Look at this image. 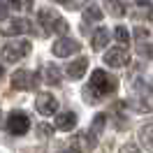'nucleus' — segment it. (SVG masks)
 <instances>
[{
	"mask_svg": "<svg viewBox=\"0 0 153 153\" xmlns=\"http://www.w3.org/2000/svg\"><path fill=\"white\" fill-rule=\"evenodd\" d=\"M44 81L47 84H60V70L56 65H47L44 67Z\"/></svg>",
	"mask_w": 153,
	"mask_h": 153,
	"instance_id": "a211bd4d",
	"label": "nucleus"
},
{
	"mask_svg": "<svg viewBox=\"0 0 153 153\" xmlns=\"http://www.w3.org/2000/svg\"><path fill=\"white\" fill-rule=\"evenodd\" d=\"M116 86H118V84H116L114 76H109L105 70H95V72L91 74V84H88L86 91H84V93H86V102H93V105H95L100 100H105L107 95H111L116 91Z\"/></svg>",
	"mask_w": 153,
	"mask_h": 153,
	"instance_id": "f257e3e1",
	"label": "nucleus"
},
{
	"mask_svg": "<svg viewBox=\"0 0 153 153\" xmlns=\"http://www.w3.org/2000/svg\"><path fill=\"white\" fill-rule=\"evenodd\" d=\"M37 21H39V26L44 28L47 35H58V33H65L67 30L65 19H63L58 12L49 10V7H42V10L37 12Z\"/></svg>",
	"mask_w": 153,
	"mask_h": 153,
	"instance_id": "f03ea898",
	"label": "nucleus"
},
{
	"mask_svg": "<svg viewBox=\"0 0 153 153\" xmlns=\"http://www.w3.org/2000/svg\"><path fill=\"white\" fill-rule=\"evenodd\" d=\"M109 42V30L107 28H97L93 33V49L100 51V49H105V44Z\"/></svg>",
	"mask_w": 153,
	"mask_h": 153,
	"instance_id": "dca6fc26",
	"label": "nucleus"
},
{
	"mask_svg": "<svg viewBox=\"0 0 153 153\" xmlns=\"http://www.w3.org/2000/svg\"><path fill=\"white\" fill-rule=\"evenodd\" d=\"M100 19H102V12H100L97 5H88V7H84V21L95 23V21H100Z\"/></svg>",
	"mask_w": 153,
	"mask_h": 153,
	"instance_id": "6ab92c4d",
	"label": "nucleus"
},
{
	"mask_svg": "<svg viewBox=\"0 0 153 153\" xmlns=\"http://www.w3.org/2000/svg\"><path fill=\"white\" fill-rule=\"evenodd\" d=\"M33 26H30L28 19H14L12 21V26L5 28V33H10V35H21V33H30Z\"/></svg>",
	"mask_w": 153,
	"mask_h": 153,
	"instance_id": "ddd939ff",
	"label": "nucleus"
},
{
	"mask_svg": "<svg viewBox=\"0 0 153 153\" xmlns=\"http://www.w3.org/2000/svg\"><path fill=\"white\" fill-rule=\"evenodd\" d=\"M7 130H10L12 134H16V137L26 134L30 130V118L23 114V111H12L10 118H7Z\"/></svg>",
	"mask_w": 153,
	"mask_h": 153,
	"instance_id": "39448f33",
	"label": "nucleus"
},
{
	"mask_svg": "<svg viewBox=\"0 0 153 153\" xmlns=\"http://www.w3.org/2000/svg\"><path fill=\"white\" fill-rule=\"evenodd\" d=\"M134 35H137L139 39H146V37H149V30H144V28H137V30H134Z\"/></svg>",
	"mask_w": 153,
	"mask_h": 153,
	"instance_id": "393cba45",
	"label": "nucleus"
},
{
	"mask_svg": "<svg viewBox=\"0 0 153 153\" xmlns=\"http://www.w3.org/2000/svg\"><path fill=\"white\" fill-rule=\"evenodd\" d=\"M105 123H107V114H97V116H95V121H93V125H91V130H88V139H91V144L95 142V137L102 132Z\"/></svg>",
	"mask_w": 153,
	"mask_h": 153,
	"instance_id": "2eb2a0df",
	"label": "nucleus"
},
{
	"mask_svg": "<svg viewBox=\"0 0 153 153\" xmlns=\"http://www.w3.org/2000/svg\"><path fill=\"white\" fill-rule=\"evenodd\" d=\"M35 107H37V111L42 116H53L58 111V100L51 93H39L35 97Z\"/></svg>",
	"mask_w": 153,
	"mask_h": 153,
	"instance_id": "0eeeda50",
	"label": "nucleus"
},
{
	"mask_svg": "<svg viewBox=\"0 0 153 153\" xmlns=\"http://www.w3.org/2000/svg\"><path fill=\"white\" fill-rule=\"evenodd\" d=\"M12 86L16 91H33L37 86V76L33 72H28V70H16L12 74Z\"/></svg>",
	"mask_w": 153,
	"mask_h": 153,
	"instance_id": "423d86ee",
	"label": "nucleus"
},
{
	"mask_svg": "<svg viewBox=\"0 0 153 153\" xmlns=\"http://www.w3.org/2000/svg\"><path fill=\"white\" fill-rule=\"evenodd\" d=\"M0 76H2V65H0Z\"/></svg>",
	"mask_w": 153,
	"mask_h": 153,
	"instance_id": "bb28decb",
	"label": "nucleus"
},
{
	"mask_svg": "<svg viewBox=\"0 0 153 153\" xmlns=\"http://www.w3.org/2000/svg\"><path fill=\"white\" fill-rule=\"evenodd\" d=\"M130 14L134 19H151L153 16V5L149 0H132V7H130Z\"/></svg>",
	"mask_w": 153,
	"mask_h": 153,
	"instance_id": "9d476101",
	"label": "nucleus"
},
{
	"mask_svg": "<svg viewBox=\"0 0 153 153\" xmlns=\"http://www.w3.org/2000/svg\"><path fill=\"white\" fill-rule=\"evenodd\" d=\"M86 67H88V58L86 56H79L76 60H72L70 65H67V76L70 79H81V76L86 74Z\"/></svg>",
	"mask_w": 153,
	"mask_h": 153,
	"instance_id": "9b49d317",
	"label": "nucleus"
},
{
	"mask_svg": "<svg viewBox=\"0 0 153 153\" xmlns=\"http://www.w3.org/2000/svg\"><path fill=\"white\" fill-rule=\"evenodd\" d=\"M81 49V44L76 42V39H70V37H60L53 42V56H60V58H67L72 56V53H76Z\"/></svg>",
	"mask_w": 153,
	"mask_h": 153,
	"instance_id": "6e6552de",
	"label": "nucleus"
},
{
	"mask_svg": "<svg viewBox=\"0 0 153 153\" xmlns=\"http://www.w3.org/2000/svg\"><path fill=\"white\" fill-rule=\"evenodd\" d=\"M121 153H139V149H137L134 144H123V146H121Z\"/></svg>",
	"mask_w": 153,
	"mask_h": 153,
	"instance_id": "b1692460",
	"label": "nucleus"
},
{
	"mask_svg": "<svg viewBox=\"0 0 153 153\" xmlns=\"http://www.w3.org/2000/svg\"><path fill=\"white\" fill-rule=\"evenodd\" d=\"M139 139H142V144L146 146V151L153 153V123L144 125L142 130H139Z\"/></svg>",
	"mask_w": 153,
	"mask_h": 153,
	"instance_id": "f3484780",
	"label": "nucleus"
},
{
	"mask_svg": "<svg viewBox=\"0 0 153 153\" xmlns=\"http://www.w3.org/2000/svg\"><path fill=\"white\" fill-rule=\"evenodd\" d=\"M76 125V114L74 111H63L56 116V128L58 130H72Z\"/></svg>",
	"mask_w": 153,
	"mask_h": 153,
	"instance_id": "f8f14e48",
	"label": "nucleus"
},
{
	"mask_svg": "<svg viewBox=\"0 0 153 153\" xmlns=\"http://www.w3.org/2000/svg\"><path fill=\"white\" fill-rule=\"evenodd\" d=\"M7 12H10V5H7V0H0V21L7 19Z\"/></svg>",
	"mask_w": 153,
	"mask_h": 153,
	"instance_id": "5701e85b",
	"label": "nucleus"
},
{
	"mask_svg": "<svg viewBox=\"0 0 153 153\" xmlns=\"http://www.w3.org/2000/svg\"><path fill=\"white\" fill-rule=\"evenodd\" d=\"M63 153H72V151H63Z\"/></svg>",
	"mask_w": 153,
	"mask_h": 153,
	"instance_id": "cd10ccee",
	"label": "nucleus"
},
{
	"mask_svg": "<svg viewBox=\"0 0 153 153\" xmlns=\"http://www.w3.org/2000/svg\"><path fill=\"white\" fill-rule=\"evenodd\" d=\"M105 63L109 67H125L130 63V56H128V51L123 47H114L105 53Z\"/></svg>",
	"mask_w": 153,
	"mask_h": 153,
	"instance_id": "1a4fd4ad",
	"label": "nucleus"
},
{
	"mask_svg": "<svg viewBox=\"0 0 153 153\" xmlns=\"http://www.w3.org/2000/svg\"><path fill=\"white\" fill-rule=\"evenodd\" d=\"M132 105L137 107L139 111H153V88L149 86V84H137Z\"/></svg>",
	"mask_w": 153,
	"mask_h": 153,
	"instance_id": "20e7f679",
	"label": "nucleus"
},
{
	"mask_svg": "<svg viewBox=\"0 0 153 153\" xmlns=\"http://www.w3.org/2000/svg\"><path fill=\"white\" fill-rule=\"evenodd\" d=\"M105 10L109 12V16L121 19L125 14V5H123V0H105Z\"/></svg>",
	"mask_w": 153,
	"mask_h": 153,
	"instance_id": "4468645a",
	"label": "nucleus"
},
{
	"mask_svg": "<svg viewBox=\"0 0 153 153\" xmlns=\"http://www.w3.org/2000/svg\"><path fill=\"white\" fill-rule=\"evenodd\" d=\"M114 35H116V39H118L121 44H128V42H130V33H128L123 26H118V28L114 30Z\"/></svg>",
	"mask_w": 153,
	"mask_h": 153,
	"instance_id": "aec40b11",
	"label": "nucleus"
},
{
	"mask_svg": "<svg viewBox=\"0 0 153 153\" xmlns=\"http://www.w3.org/2000/svg\"><path fill=\"white\" fill-rule=\"evenodd\" d=\"M37 132L42 134V137H47V134H51V128H49V125H39V128H37Z\"/></svg>",
	"mask_w": 153,
	"mask_h": 153,
	"instance_id": "a878e982",
	"label": "nucleus"
},
{
	"mask_svg": "<svg viewBox=\"0 0 153 153\" xmlns=\"http://www.w3.org/2000/svg\"><path fill=\"white\" fill-rule=\"evenodd\" d=\"M137 53L144 56V58H153V44H149V42H146V44H139V47H137Z\"/></svg>",
	"mask_w": 153,
	"mask_h": 153,
	"instance_id": "4be33fe9",
	"label": "nucleus"
},
{
	"mask_svg": "<svg viewBox=\"0 0 153 153\" xmlns=\"http://www.w3.org/2000/svg\"><path fill=\"white\" fill-rule=\"evenodd\" d=\"M28 53H30V42L28 39H12V42H7V44L2 47V51H0V56H2L5 63H16L21 58H26Z\"/></svg>",
	"mask_w": 153,
	"mask_h": 153,
	"instance_id": "7ed1b4c3",
	"label": "nucleus"
},
{
	"mask_svg": "<svg viewBox=\"0 0 153 153\" xmlns=\"http://www.w3.org/2000/svg\"><path fill=\"white\" fill-rule=\"evenodd\" d=\"M10 5L14 7V10H19V12H26L33 7V2L30 0H10Z\"/></svg>",
	"mask_w": 153,
	"mask_h": 153,
	"instance_id": "412c9836",
	"label": "nucleus"
}]
</instances>
